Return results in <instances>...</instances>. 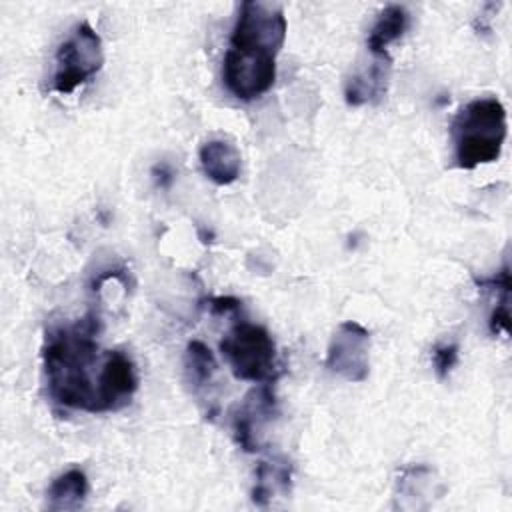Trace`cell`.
<instances>
[{
	"label": "cell",
	"instance_id": "19",
	"mask_svg": "<svg viewBox=\"0 0 512 512\" xmlns=\"http://www.w3.org/2000/svg\"><path fill=\"white\" fill-rule=\"evenodd\" d=\"M152 176H154L156 186L162 188V190L170 188V184H172V180H174V172H172V168H170L166 162L156 164V166L152 168Z\"/></svg>",
	"mask_w": 512,
	"mask_h": 512
},
{
	"label": "cell",
	"instance_id": "7",
	"mask_svg": "<svg viewBox=\"0 0 512 512\" xmlns=\"http://www.w3.org/2000/svg\"><path fill=\"white\" fill-rule=\"evenodd\" d=\"M276 80V58L248 56L226 50L222 60V82L226 90L244 102L264 96Z\"/></svg>",
	"mask_w": 512,
	"mask_h": 512
},
{
	"label": "cell",
	"instance_id": "10",
	"mask_svg": "<svg viewBox=\"0 0 512 512\" xmlns=\"http://www.w3.org/2000/svg\"><path fill=\"white\" fill-rule=\"evenodd\" d=\"M390 58H374L368 68L352 74L344 86V100L348 106H362L380 102L388 90Z\"/></svg>",
	"mask_w": 512,
	"mask_h": 512
},
{
	"label": "cell",
	"instance_id": "4",
	"mask_svg": "<svg viewBox=\"0 0 512 512\" xmlns=\"http://www.w3.org/2000/svg\"><path fill=\"white\" fill-rule=\"evenodd\" d=\"M286 16L280 4L246 0L240 4L236 24L230 34V50L276 58L286 40Z\"/></svg>",
	"mask_w": 512,
	"mask_h": 512
},
{
	"label": "cell",
	"instance_id": "18",
	"mask_svg": "<svg viewBox=\"0 0 512 512\" xmlns=\"http://www.w3.org/2000/svg\"><path fill=\"white\" fill-rule=\"evenodd\" d=\"M206 302H208V308L212 314H228V312L242 310V302L232 296H216V298H208Z\"/></svg>",
	"mask_w": 512,
	"mask_h": 512
},
{
	"label": "cell",
	"instance_id": "8",
	"mask_svg": "<svg viewBox=\"0 0 512 512\" xmlns=\"http://www.w3.org/2000/svg\"><path fill=\"white\" fill-rule=\"evenodd\" d=\"M276 380L260 382L246 398L232 410V434L244 452H258L262 448V434L266 424L276 414Z\"/></svg>",
	"mask_w": 512,
	"mask_h": 512
},
{
	"label": "cell",
	"instance_id": "3",
	"mask_svg": "<svg viewBox=\"0 0 512 512\" xmlns=\"http://www.w3.org/2000/svg\"><path fill=\"white\" fill-rule=\"evenodd\" d=\"M220 352L238 380H278L276 344L270 332L254 322L240 320L220 340Z\"/></svg>",
	"mask_w": 512,
	"mask_h": 512
},
{
	"label": "cell",
	"instance_id": "11",
	"mask_svg": "<svg viewBox=\"0 0 512 512\" xmlns=\"http://www.w3.org/2000/svg\"><path fill=\"white\" fill-rule=\"evenodd\" d=\"M198 156H200L202 172L218 186L232 184L240 176V166H242L240 150L230 140H224V138L206 140L200 146Z\"/></svg>",
	"mask_w": 512,
	"mask_h": 512
},
{
	"label": "cell",
	"instance_id": "12",
	"mask_svg": "<svg viewBox=\"0 0 512 512\" xmlns=\"http://www.w3.org/2000/svg\"><path fill=\"white\" fill-rule=\"evenodd\" d=\"M290 484H292V466L286 458L262 460L256 466L252 502L260 508H266L276 496L288 494Z\"/></svg>",
	"mask_w": 512,
	"mask_h": 512
},
{
	"label": "cell",
	"instance_id": "9",
	"mask_svg": "<svg viewBox=\"0 0 512 512\" xmlns=\"http://www.w3.org/2000/svg\"><path fill=\"white\" fill-rule=\"evenodd\" d=\"M138 388L136 366L120 350H106L98 380V412L124 408Z\"/></svg>",
	"mask_w": 512,
	"mask_h": 512
},
{
	"label": "cell",
	"instance_id": "2",
	"mask_svg": "<svg viewBox=\"0 0 512 512\" xmlns=\"http://www.w3.org/2000/svg\"><path fill=\"white\" fill-rule=\"evenodd\" d=\"M458 168L472 170L498 160L506 142V108L496 96L474 98L464 104L450 126Z\"/></svg>",
	"mask_w": 512,
	"mask_h": 512
},
{
	"label": "cell",
	"instance_id": "1",
	"mask_svg": "<svg viewBox=\"0 0 512 512\" xmlns=\"http://www.w3.org/2000/svg\"><path fill=\"white\" fill-rule=\"evenodd\" d=\"M100 318L92 310L72 324H62L46 332L42 360L48 396L66 408L98 412V340ZM104 360V358H102Z\"/></svg>",
	"mask_w": 512,
	"mask_h": 512
},
{
	"label": "cell",
	"instance_id": "17",
	"mask_svg": "<svg viewBox=\"0 0 512 512\" xmlns=\"http://www.w3.org/2000/svg\"><path fill=\"white\" fill-rule=\"evenodd\" d=\"M510 294H502L496 300V306L488 318V328L492 334H506L510 326V312H508Z\"/></svg>",
	"mask_w": 512,
	"mask_h": 512
},
{
	"label": "cell",
	"instance_id": "15",
	"mask_svg": "<svg viewBox=\"0 0 512 512\" xmlns=\"http://www.w3.org/2000/svg\"><path fill=\"white\" fill-rule=\"evenodd\" d=\"M216 358L202 340H190L184 354V370L192 388L198 392L208 386L216 374Z\"/></svg>",
	"mask_w": 512,
	"mask_h": 512
},
{
	"label": "cell",
	"instance_id": "5",
	"mask_svg": "<svg viewBox=\"0 0 512 512\" xmlns=\"http://www.w3.org/2000/svg\"><path fill=\"white\" fill-rule=\"evenodd\" d=\"M102 66V38L88 22H80L56 50L52 90L58 94H70L94 78Z\"/></svg>",
	"mask_w": 512,
	"mask_h": 512
},
{
	"label": "cell",
	"instance_id": "16",
	"mask_svg": "<svg viewBox=\"0 0 512 512\" xmlns=\"http://www.w3.org/2000/svg\"><path fill=\"white\" fill-rule=\"evenodd\" d=\"M432 366L438 378H448V374L458 364V344L454 342H440L432 346Z\"/></svg>",
	"mask_w": 512,
	"mask_h": 512
},
{
	"label": "cell",
	"instance_id": "13",
	"mask_svg": "<svg viewBox=\"0 0 512 512\" xmlns=\"http://www.w3.org/2000/svg\"><path fill=\"white\" fill-rule=\"evenodd\" d=\"M408 24H410V14L404 6L400 4L386 6L378 14L376 22L368 32V38H366L368 52L374 58H390L388 46L404 36V32L408 30Z\"/></svg>",
	"mask_w": 512,
	"mask_h": 512
},
{
	"label": "cell",
	"instance_id": "14",
	"mask_svg": "<svg viewBox=\"0 0 512 512\" xmlns=\"http://www.w3.org/2000/svg\"><path fill=\"white\" fill-rule=\"evenodd\" d=\"M88 478L80 468H70L56 476L46 492V506L50 510H76L88 496Z\"/></svg>",
	"mask_w": 512,
	"mask_h": 512
},
{
	"label": "cell",
	"instance_id": "6",
	"mask_svg": "<svg viewBox=\"0 0 512 512\" xmlns=\"http://www.w3.org/2000/svg\"><path fill=\"white\" fill-rule=\"evenodd\" d=\"M368 352L370 332L360 322L346 320L330 338L324 366L348 382H364L370 372Z\"/></svg>",
	"mask_w": 512,
	"mask_h": 512
}]
</instances>
